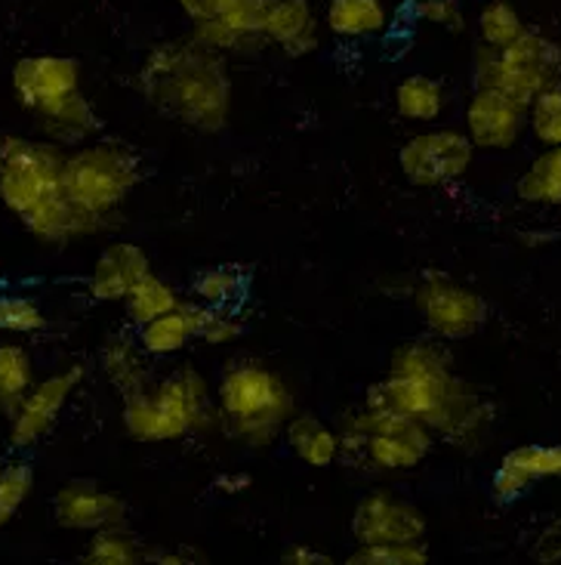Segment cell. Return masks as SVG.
Segmentation results:
<instances>
[{
  "label": "cell",
  "mask_w": 561,
  "mask_h": 565,
  "mask_svg": "<svg viewBox=\"0 0 561 565\" xmlns=\"http://www.w3.org/2000/svg\"><path fill=\"white\" fill-rule=\"evenodd\" d=\"M362 405L420 420L435 439L456 448H478L494 424V405L478 386L456 374L444 340H408L392 352L386 377L370 383Z\"/></svg>",
  "instance_id": "cell-1"
},
{
  "label": "cell",
  "mask_w": 561,
  "mask_h": 565,
  "mask_svg": "<svg viewBox=\"0 0 561 565\" xmlns=\"http://www.w3.org/2000/svg\"><path fill=\"white\" fill-rule=\"evenodd\" d=\"M137 93L142 103L204 137L223 134L231 118V68L226 56L188 38L154 44L139 65Z\"/></svg>",
  "instance_id": "cell-2"
},
{
  "label": "cell",
  "mask_w": 561,
  "mask_h": 565,
  "mask_svg": "<svg viewBox=\"0 0 561 565\" xmlns=\"http://www.w3.org/2000/svg\"><path fill=\"white\" fill-rule=\"evenodd\" d=\"M123 433L142 445L180 443L219 429L211 381L192 365L154 374L139 393L121 398Z\"/></svg>",
  "instance_id": "cell-3"
},
{
  "label": "cell",
  "mask_w": 561,
  "mask_h": 565,
  "mask_svg": "<svg viewBox=\"0 0 561 565\" xmlns=\"http://www.w3.org/2000/svg\"><path fill=\"white\" fill-rule=\"evenodd\" d=\"M219 433L244 448H272L296 412L290 383L259 359H231L213 386Z\"/></svg>",
  "instance_id": "cell-4"
},
{
  "label": "cell",
  "mask_w": 561,
  "mask_h": 565,
  "mask_svg": "<svg viewBox=\"0 0 561 565\" xmlns=\"http://www.w3.org/2000/svg\"><path fill=\"white\" fill-rule=\"evenodd\" d=\"M145 177L142 154L123 139L96 137L65 152L62 164V192L77 207L115 223L127 199Z\"/></svg>",
  "instance_id": "cell-5"
},
{
  "label": "cell",
  "mask_w": 561,
  "mask_h": 565,
  "mask_svg": "<svg viewBox=\"0 0 561 565\" xmlns=\"http://www.w3.org/2000/svg\"><path fill=\"white\" fill-rule=\"evenodd\" d=\"M336 429L343 445L339 460L370 473H410L423 467L435 445V433L420 420L398 412H370L365 405L346 414Z\"/></svg>",
  "instance_id": "cell-6"
},
{
  "label": "cell",
  "mask_w": 561,
  "mask_h": 565,
  "mask_svg": "<svg viewBox=\"0 0 561 565\" xmlns=\"http://www.w3.org/2000/svg\"><path fill=\"white\" fill-rule=\"evenodd\" d=\"M559 81L561 44L540 29H525L506 46L478 44L472 53V87H494L525 108Z\"/></svg>",
  "instance_id": "cell-7"
},
{
  "label": "cell",
  "mask_w": 561,
  "mask_h": 565,
  "mask_svg": "<svg viewBox=\"0 0 561 565\" xmlns=\"http://www.w3.org/2000/svg\"><path fill=\"white\" fill-rule=\"evenodd\" d=\"M65 149L44 137H0V204L13 216L31 214L62 189Z\"/></svg>",
  "instance_id": "cell-8"
},
{
  "label": "cell",
  "mask_w": 561,
  "mask_h": 565,
  "mask_svg": "<svg viewBox=\"0 0 561 565\" xmlns=\"http://www.w3.org/2000/svg\"><path fill=\"white\" fill-rule=\"evenodd\" d=\"M410 297H413V309L425 324V331L444 343L470 340L490 319L487 300L478 290H472L470 285H463L439 269L420 273V278L410 288Z\"/></svg>",
  "instance_id": "cell-9"
},
{
  "label": "cell",
  "mask_w": 561,
  "mask_h": 565,
  "mask_svg": "<svg viewBox=\"0 0 561 565\" xmlns=\"http://www.w3.org/2000/svg\"><path fill=\"white\" fill-rule=\"evenodd\" d=\"M472 158L475 146L466 130L425 127L404 139V146L398 149V168L417 189H444L470 173Z\"/></svg>",
  "instance_id": "cell-10"
},
{
  "label": "cell",
  "mask_w": 561,
  "mask_h": 565,
  "mask_svg": "<svg viewBox=\"0 0 561 565\" xmlns=\"http://www.w3.org/2000/svg\"><path fill=\"white\" fill-rule=\"evenodd\" d=\"M87 381V367L65 365L46 377H37L25 398L19 402L10 424V445L15 451H29L37 443H44L50 429L60 424L62 412L75 398L80 383Z\"/></svg>",
  "instance_id": "cell-11"
},
{
  "label": "cell",
  "mask_w": 561,
  "mask_h": 565,
  "mask_svg": "<svg viewBox=\"0 0 561 565\" xmlns=\"http://www.w3.org/2000/svg\"><path fill=\"white\" fill-rule=\"evenodd\" d=\"M355 544H425L429 522L420 507L389 489L367 491L352 513Z\"/></svg>",
  "instance_id": "cell-12"
},
{
  "label": "cell",
  "mask_w": 561,
  "mask_h": 565,
  "mask_svg": "<svg viewBox=\"0 0 561 565\" xmlns=\"http://www.w3.org/2000/svg\"><path fill=\"white\" fill-rule=\"evenodd\" d=\"M80 87H84V65L75 56H53V53L22 56L10 72L13 99L29 115L56 106Z\"/></svg>",
  "instance_id": "cell-13"
},
{
  "label": "cell",
  "mask_w": 561,
  "mask_h": 565,
  "mask_svg": "<svg viewBox=\"0 0 561 565\" xmlns=\"http://www.w3.org/2000/svg\"><path fill=\"white\" fill-rule=\"evenodd\" d=\"M528 127V108L494 87H475L463 108V130L482 152H506L518 146Z\"/></svg>",
  "instance_id": "cell-14"
},
{
  "label": "cell",
  "mask_w": 561,
  "mask_h": 565,
  "mask_svg": "<svg viewBox=\"0 0 561 565\" xmlns=\"http://www.w3.org/2000/svg\"><path fill=\"white\" fill-rule=\"evenodd\" d=\"M53 520L65 532H80L93 535L108 525H121L127 522V501L118 491L99 486L96 479H68L62 482L60 491L53 494Z\"/></svg>",
  "instance_id": "cell-15"
},
{
  "label": "cell",
  "mask_w": 561,
  "mask_h": 565,
  "mask_svg": "<svg viewBox=\"0 0 561 565\" xmlns=\"http://www.w3.org/2000/svg\"><path fill=\"white\" fill-rule=\"evenodd\" d=\"M19 223L25 226V232H29L34 242H41L46 247H68L72 242L90 238V235H99V232L115 226V223H108L103 216L77 207L75 201L68 199L62 189L53 199L37 204L31 214L19 216Z\"/></svg>",
  "instance_id": "cell-16"
},
{
  "label": "cell",
  "mask_w": 561,
  "mask_h": 565,
  "mask_svg": "<svg viewBox=\"0 0 561 565\" xmlns=\"http://www.w3.org/2000/svg\"><path fill=\"white\" fill-rule=\"evenodd\" d=\"M149 273H154L152 260L142 247L133 242H111L93 263L87 294L96 303H123L127 294Z\"/></svg>",
  "instance_id": "cell-17"
},
{
  "label": "cell",
  "mask_w": 561,
  "mask_h": 565,
  "mask_svg": "<svg viewBox=\"0 0 561 565\" xmlns=\"http://www.w3.org/2000/svg\"><path fill=\"white\" fill-rule=\"evenodd\" d=\"M543 479H561V445H518L494 470L490 491L500 504H513Z\"/></svg>",
  "instance_id": "cell-18"
},
{
  "label": "cell",
  "mask_w": 561,
  "mask_h": 565,
  "mask_svg": "<svg viewBox=\"0 0 561 565\" xmlns=\"http://www.w3.org/2000/svg\"><path fill=\"white\" fill-rule=\"evenodd\" d=\"M262 38L290 60L312 56L321 44V19L312 0H272Z\"/></svg>",
  "instance_id": "cell-19"
},
{
  "label": "cell",
  "mask_w": 561,
  "mask_h": 565,
  "mask_svg": "<svg viewBox=\"0 0 561 565\" xmlns=\"http://www.w3.org/2000/svg\"><path fill=\"white\" fill-rule=\"evenodd\" d=\"M31 121H34V134L37 137L56 142L65 152L90 142V139L103 137V115L96 111L90 96H84V90L72 93V96H65L56 106L31 115Z\"/></svg>",
  "instance_id": "cell-20"
},
{
  "label": "cell",
  "mask_w": 561,
  "mask_h": 565,
  "mask_svg": "<svg viewBox=\"0 0 561 565\" xmlns=\"http://www.w3.org/2000/svg\"><path fill=\"white\" fill-rule=\"evenodd\" d=\"M207 316V306H201L192 297H183V303L158 316L149 324L137 328L139 347L145 350L149 359H170L188 350L201 334V321Z\"/></svg>",
  "instance_id": "cell-21"
},
{
  "label": "cell",
  "mask_w": 561,
  "mask_h": 565,
  "mask_svg": "<svg viewBox=\"0 0 561 565\" xmlns=\"http://www.w3.org/2000/svg\"><path fill=\"white\" fill-rule=\"evenodd\" d=\"M99 367H103L106 381L118 390L121 398L130 396V393H139L154 377L145 350L139 347L137 337L123 334V331H115V334H108L103 340Z\"/></svg>",
  "instance_id": "cell-22"
},
{
  "label": "cell",
  "mask_w": 561,
  "mask_h": 565,
  "mask_svg": "<svg viewBox=\"0 0 561 565\" xmlns=\"http://www.w3.org/2000/svg\"><path fill=\"white\" fill-rule=\"evenodd\" d=\"M284 443L312 470H327V467H334L343 458L339 429L327 427L319 414L293 412L288 427H284Z\"/></svg>",
  "instance_id": "cell-23"
},
{
  "label": "cell",
  "mask_w": 561,
  "mask_h": 565,
  "mask_svg": "<svg viewBox=\"0 0 561 565\" xmlns=\"http://www.w3.org/2000/svg\"><path fill=\"white\" fill-rule=\"evenodd\" d=\"M173 3L183 10L192 25L213 22V25H226L253 38H262V25L272 7V0H173Z\"/></svg>",
  "instance_id": "cell-24"
},
{
  "label": "cell",
  "mask_w": 561,
  "mask_h": 565,
  "mask_svg": "<svg viewBox=\"0 0 561 565\" xmlns=\"http://www.w3.org/2000/svg\"><path fill=\"white\" fill-rule=\"evenodd\" d=\"M392 25V13L386 0H327L324 7V29L343 41H365L379 38Z\"/></svg>",
  "instance_id": "cell-25"
},
{
  "label": "cell",
  "mask_w": 561,
  "mask_h": 565,
  "mask_svg": "<svg viewBox=\"0 0 561 565\" xmlns=\"http://www.w3.org/2000/svg\"><path fill=\"white\" fill-rule=\"evenodd\" d=\"M447 108V90L439 77L408 75L395 87V111L410 124H435Z\"/></svg>",
  "instance_id": "cell-26"
},
{
  "label": "cell",
  "mask_w": 561,
  "mask_h": 565,
  "mask_svg": "<svg viewBox=\"0 0 561 565\" xmlns=\"http://www.w3.org/2000/svg\"><path fill=\"white\" fill-rule=\"evenodd\" d=\"M34 381H37L34 355L15 340L0 343V417L3 420L13 417Z\"/></svg>",
  "instance_id": "cell-27"
},
{
  "label": "cell",
  "mask_w": 561,
  "mask_h": 565,
  "mask_svg": "<svg viewBox=\"0 0 561 565\" xmlns=\"http://www.w3.org/2000/svg\"><path fill=\"white\" fill-rule=\"evenodd\" d=\"M516 195L533 207H561V146H543L518 177Z\"/></svg>",
  "instance_id": "cell-28"
},
{
  "label": "cell",
  "mask_w": 561,
  "mask_h": 565,
  "mask_svg": "<svg viewBox=\"0 0 561 565\" xmlns=\"http://www.w3.org/2000/svg\"><path fill=\"white\" fill-rule=\"evenodd\" d=\"M145 559H149V544H142V537L133 535L127 522L93 532L80 553L84 565H139Z\"/></svg>",
  "instance_id": "cell-29"
},
{
  "label": "cell",
  "mask_w": 561,
  "mask_h": 565,
  "mask_svg": "<svg viewBox=\"0 0 561 565\" xmlns=\"http://www.w3.org/2000/svg\"><path fill=\"white\" fill-rule=\"evenodd\" d=\"M180 303H183V290L176 288V285H170L168 278H161L158 273H149L137 288L127 294L123 312H127V319H130L133 328H142V324H149L158 316L176 309Z\"/></svg>",
  "instance_id": "cell-30"
},
{
  "label": "cell",
  "mask_w": 561,
  "mask_h": 565,
  "mask_svg": "<svg viewBox=\"0 0 561 565\" xmlns=\"http://www.w3.org/2000/svg\"><path fill=\"white\" fill-rule=\"evenodd\" d=\"M247 288V276L241 273V266H211L204 273H197L192 281V300H197L207 309H223V306H238Z\"/></svg>",
  "instance_id": "cell-31"
},
{
  "label": "cell",
  "mask_w": 561,
  "mask_h": 565,
  "mask_svg": "<svg viewBox=\"0 0 561 565\" xmlns=\"http://www.w3.org/2000/svg\"><path fill=\"white\" fill-rule=\"evenodd\" d=\"M34 467L29 460H0V529H7L19 516V510L34 491Z\"/></svg>",
  "instance_id": "cell-32"
},
{
  "label": "cell",
  "mask_w": 561,
  "mask_h": 565,
  "mask_svg": "<svg viewBox=\"0 0 561 565\" xmlns=\"http://www.w3.org/2000/svg\"><path fill=\"white\" fill-rule=\"evenodd\" d=\"M525 29V19L509 0H485V7L478 10V44L506 46Z\"/></svg>",
  "instance_id": "cell-33"
},
{
  "label": "cell",
  "mask_w": 561,
  "mask_h": 565,
  "mask_svg": "<svg viewBox=\"0 0 561 565\" xmlns=\"http://www.w3.org/2000/svg\"><path fill=\"white\" fill-rule=\"evenodd\" d=\"M528 130L540 146H561V81L528 103Z\"/></svg>",
  "instance_id": "cell-34"
},
{
  "label": "cell",
  "mask_w": 561,
  "mask_h": 565,
  "mask_svg": "<svg viewBox=\"0 0 561 565\" xmlns=\"http://www.w3.org/2000/svg\"><path fill=\"white\" fill-rule=\"evenodd\" d=\"M46 324L50 319L41 303H34L22 294H0V334L34 337L41 334Z\"/></svg>",
  "instance_id": "cell-35"
},
{
  "label": "cell",
  "mask_w": 561,
  "mask_h": 565,
  "mask_svg": "<svg viewBox=\"0 0 561 565\" xmlns=\"http://www.w3.org/2000/svg\"><path fill=\"white\" fill-rule=\"evenodd\" d=\"M349 565H425V544H355L346 556Z\"/></svg>",
  "instance_id": "cell-36"
},
{
  "label": "cell",
  "mask_w": 561,
  "mask_h": 565,
  "mask_svg": "<svg viewBox=\"0 0 561 565\" xmlns=\"http://www.w3.org/2000/svg\"><path fill=\"white\" fill-rule=\"evenodd\" d=\"M408 13L420 25H435L444 31L466 29V7L463 0H410Z\"/></svg>",
  "instance_id": "cell-37"
},
{
  "label": "cell",
  "mask_w": 561,
  "mask_h": 565,
  "mask_svg": "<svg viewBox=\"0 0 561 565\" xmlns=\"http://www.w3.org/2000/svg\"><path fill=\"white\" fill-rule=\"evenodd\" d=\"M244 321L235 312V306H223V309H207V316L201 321V334L197 340L207 347H231L235 340H241Z\"/></svg>",
  "instance_id": "cell-38"
},
{
  "label": "cell",
  "mask_w": 561,
  "mask_h": 565,
  "mask_svg": "<svg viewBox=\"0 0 561 565\" xmlns=\"http://www.w3.org/2000/svg\"><path fill=\"white\" fill-rule=\"evenodd\" d=\"M213 489L223 498H241L244 491L253 489V476L244 473V470H226V473H219L213 479Z\"/></svg>",
  "instance_id": "cell-39"
},
{
  "label": "cell",
  "mask_w": 561,
  "mask_h": 565,
  "mask_svg": "<svg viewBox=\"0 0 561 565\" xmlns=\"http://www.w3.org/2000/svg\"><path fill=\"white\" fill-rule=\"evenodd\" d=\"M145 563L158 565H188V563H207L204 553L192 551V547H180V551H164V547H149V559Z\"/></svg>",
  "instance_id": "cell-40"
},
{
  "label": "cell",
  "mask_w": 561,
  "mask_h": 565,
  "mask_svg": "<svg viewBox=\"0 0 561 565\" xmlns=\"http://www.w3.org/2000/svg\"><path fill=\"white\" fill-rule=\"evenodd\" d=\"M281 563L284 565H331L334 556L315 551V547H305V544H293L290 551L281 553Z\"/></svg>",
  "instance_id": "cell-41"
}]
</instances>
